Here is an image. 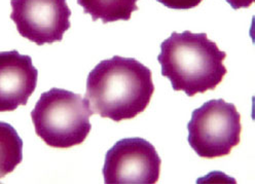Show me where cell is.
<instances>
[{
    "label": "cell",
    "instance_id": "cell-1",
    "mask_svg": "<svg viewBox=\"0 0 255 184\" xmlns=\"http://www.w3.org/2000/svg\"><path fill=\"white\" fill-rule=\"evenodd\" d=\"M153 93L148 67L134 58L115 56L89 73L85 98L94 113L120 122L144 111Z\"/></svg>",
    "mask_w": 255,
    "mask_h": 184
},
{
    "label": "cell",
    "instance_id": "cell-2",
    "mask_svg": "<svg viewBox=\"0 0 255 184\" xmlns=\"http://www.w3.org/2000/svg\"><path fill=\"white\" fill-rule=\"evenodd\" d=\"M227 53L210 40L206 33L173 32L161 43L157 57L162 75L175 92H184L188 97L213 91L228 73L223 64Z\"/></svg>",
    "mask_w": 255,
    "mask_h": 184
},
{
    "label": "cell",
    "instance_id": "cell-3",
    "mask_svg": "<svg viewBox=\"0 0 255 184\" xmlns=\"http://www.w3.org/2000/svg\"><path fill=\"white\" fill-rule=\"evenodd\" d=\"M93 114L86 98L53 88L41 94L31 117L36 135L46 145L65 149L85 142L92 129Z\"/></svg>",
    "mask_w": 255,
    "mask_h": 184
},
{
    "label": "cell",
    "instance_id": "cell-4",
    "mask_svg": "<svg viewBox=\"0 0 255 184\" xmlns=\"http://www.w3.org/2000/svg\"><path fill=\"white\" fill-rule=\"evenodd\" d=\"M187 130V141L200 158L227 157L240 143L241 114L235 104L213 99L193 111Z\"/></svg>",
    "mask_w": 255,
    "mask_h": 184
},
{
    "label": "cell",
    "instance_id": "cell-5",
    "mask_svg": "<svg viewBox=\"0 0 255 184\" xmlns=\"http://www.w3.org/2000/svg\"><path fill=\"white\" fill-rule=\"evenodd\" d=\"M162 160L155 147L143 138L118 141L105 156L106 184H154L159 179Z\"/></svg>",
    "mask_w": 255,
    "mask_h": 184
},
{
    "label": "cell",
    "instance_id": "cell-6",
    "mask_svg": "<svg viewBox=\"0 0 255 184\" xmlns=\"http://www.w3.org/2000/svg\"><path fill=\"white\" fill-rule=\"evenodd\" d=\"M10 5L20 35L37 45L61 41L71 27L66 0H11Z\"/></svg>",
    "mask_w": 255,
    "mask_h": 184
},
{
    "label": "cell",
    "instance_id": "cell-7",
    "mask_svg": "<svg viewBox=\"0 0 255 184\" xmlns=\"http://www.w3.org/2000/svg\"><path fill=\"white\" fill-rule=\"evenodd\" d=\"M38 71L28 55L0 52V112L13 111L28 103L37 86Z\"/></svg>",
    "mask_w": 255,
    "mask_h": 184
},
{
    "label": "cell",
    "instance_id": "cell-8",
    "mask_svg": "<svg viewBox=\"0 0 255 184\" xmlns=\"http://www.w3.org/2000/svg\"><path fill=\"white\" fill-rule=\"evenodd\" d=\"M139 0H77V3L84 8L85 13H89L93 21L101 20L103 24L129 21L132 12L139 8Z\"/></svg>",
    "mask_w": 255,
    "mask_h": 184
},
{
    "label": "cell",
    "instance_id": "cell-9",
    "mask_svg": "<svg viewBox=\"0 0 255 184\" xmlns=\"http://www.w3.org/2000/svg\"><path fill=\"white\" fill-rule=\"evenodd\" d=\"M23 161V140L15 129L0 121V178H3Z\"/></svg>",
    "mask_w": 255,
    "mask_h": 184
},
{
    "label": "cell",
    "instance_id": "cell-10",
    "mask_svg": "<svg viewBox=\"0 0 255 184\" xmlns=\"http://www.w3.org/2000/svg\"><path fill=\"white\" fill-rule=\"evenodd\" d=\"M156 1L172 9H190L197 7L203 0H156Z\"/></svg>",
    "mask_w": 255,
    "mask_h": 184
},
{
    "label": "cell",
    "instance_id": "cell-11",
    "mask_svg": "<svg viewBox=\"0 0 255 184\" xmlns=\"http://www.w3.org/2000/svg\"><path fill=\"white\" fill-rule=\"evenodd\" d=\"M226 1L234 8V9H239V8H248L252 5L254 2V0H226Z\"/></svg>",
    "mask_w": 255,
    "mask_h": 184
}]
</instances>
